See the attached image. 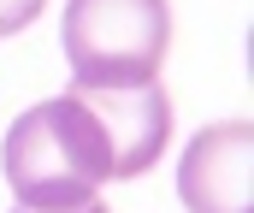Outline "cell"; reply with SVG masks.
<instances>
[{"mask_svg":"<svg viewBox=\"0 0 254 213\" xmlns=\"http://www.w3.org/2000/svg\"><path fill=\"white\" fill-rule=\"evenodd\" d=\"M60 42L71 60V89L154 83L172 48V6L166 0H65Z\"/></svg>","mask_w":254,"mask_h":213,"instance_id":"7a4b0ae2","label":"cell"},{"mask_svg":"<svg viewBox=\"0 0 254 213\" xmlns=\"http://www.w3.org/2000/svg\"><path fill=\"white\" fill-rule=\"evenodd\" d=\"M12 213H24V208H12ZM77 213H107V208H101V202H89V208H77Z\"/></svg>","mask_w":254,"mask_h":213,"instance_id":"5b68a950","label":"cell"},{"mask_svg":"<svg viewBox=\"0 0 254 213\" xmlns=\"http://www.w3.org/2000/svg\"><path fill=\"white\" fill-rule=\"evenodd\" d=\"M254 131L243 119L207 125L178 160V196L190 213H249L254 202Z\"/></svg>","mask_w":254,"mask_h":213,"instance_id":"3957f363","label":"cell"},{"mask_svg":"<svg viewBox=\"0 0 254 213\" xmlns=\"http://www.w3.org/2000/svg\"><path fill=\"white\" fill-rule=\"evenodd\" d=\"M42 6H48V0H0V36H18L24 24H36Z\"/></svg>","mask_w":254,"mask_h":213,"instance_id":"277c9868","label":"cell"},{"mask_svg":"<svg viewBox=\"0 0 254 213\" xmlns=\"http://www.w3.org/2000/svg\"><path fill=\"white\" fill-rule=\"evenodd\" d=\"M0 172L24 213H77L95 202L101 184L119 178V154L101 131L95 107L65 89L12 119L0 142Z\"/></svg>","mask_w":254,"mask_h":213,"instance_id":"6da1fadb","label":"cell"}]
</instances>
